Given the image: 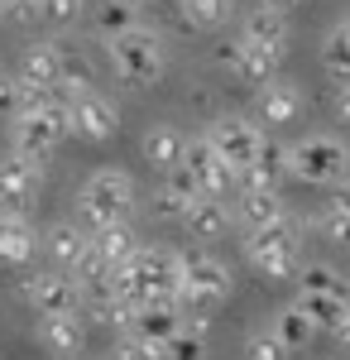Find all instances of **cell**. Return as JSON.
I'll return each mask as SVG.
<instances>
[{
	"label": "cell",
	"instance_id": "cell-1",
	"mask_svg": "<svg viewBox=\"0 0 350 360\" xmlns=\"http://www.w3.org/2000/svg\"><path fill=\"white\" fill-rule=\"evenodd\" d=\"M130 212H135V178H130V173H120V168H96V173L82 183L77 217L91 226V231L130 221Z\"/></svg>",
	"mask_w": 350,
	"mask_h": 360
},
{
	"label": "cell",
	"instance_id": "cell-2",
	"mask_svg": "<svg viewBox=\"0 0 350 360\" xmlns=\"http://www.w3.org/2000/svg\"><path fill=\"white\" fill-rule=\"evenodd\" d=\"M106 53L115 63V72L130 86H154L163 77V68H168L163 34H154V29H144V25H130V29H120V34H110Z\"/></svg>",
	"mask_w": 350,
	"mask_h": 360
},
{
	"label": "cell",
	"instance_id": "cell-3",
	"mask_svg": "<svg viewBox=\"0 0 350 360\" xmlns=\"http://www.w3.org/2000/svg\"><path fill=\"white\" fill-rule=\"evenodd\" d=\"M245 259L264 278H297V269H302V236H297V221L283 217V221L264 226V231H249V236H245Z\"/></svg>",
	"mask_w": 350,
	"mask_h": 360
},
{
	"label": "cell",
	"instance_id": "cell-4",
	"mask_svg": "<svg viewBox=\"0 0 350 360\" xmlns=\"http://www.w3.org/2000/svg\"><path fill=\"white\" fill-rule=\"evenodd\" d=\"M288 173L302 183H346L350 173V149L336 135H307L288 144Z\"/></svg>",
	"mask_w": 350,
	"mask_h": 360
},
{
	"label": "cell",
	"instance_id": "cell-5",
	"mask_svg": "<svg viewBox=\"0 0 350 360\" xmlns=\"http://www.w3.org/2000/svg\"><path fill=\"white\" fill-rule=\"evenodd\" d=\"M67 135H72V125H67V106L63 101H48L39 111L15 115V125H10V144H15L20 159H48Z\"/></svg>",
	"mask_w": 350,
	"mask_h": 360
},
{
	"label": "cell",
	"instance_id": "cell-6",
	"mask_svg": "<svg viewBox=\"0 0 350 360\" xmlns=\"http://www.w3.org/2000/svg\"><path fill=\"white\" fill-rule=\"evenodd\" d=\"M125 269H130V283H135L139 303H149V298H178V288H183V259H178V250H168V245H139Z\"/></svg>",
	"mask_w": 350,
	"mask_h": 360
},
{
	"label": "cell",
	"instance_id": "cell-7",
	"mask_svg": "<svg viewBox=\"0 0 350 360\" xmlns=\"http://www.w3.org/2000/svg\"><path fill=\"white\" fill-rule=\"evenodd\" d=\"M202 139L221 154V164L231 168V173L249 168L254 159H259V149L269 144V139L259 135V125H254V120H245V115H216L212 130H207Z\"/></svg>",
	"mask_w": 350,
	"mask_h": 360
},
{
	"label": "cell",
	"instance_id": "cell-8",
	"mask_svg": "<svg viewBox=\"0 0 350 360\" xmlns=\"http://www.w3.org/2000/svg\"><path fill=\"white\" fill-rule=\"evenodd\" d=\"M63 106H67V125H72V135L91 139V144H101L120 130V111H115V101L101 96L96 86H82L72 96H63Z\"/></svg>",
	"mask_w": 350,
	"mask_h": 360
},
{
	"label": "cell",
	"instance_id": "cell-9",
	"mask_svg": "<svg viewBox=\"0 0 350 360\" xmlns=\"http://www.w3.org/2000/svg\"><path fill=\"white\" fill-rule=\"evenodd\" d=\"M183 259V288L178 293H192V298H207V303H226V293H231V269L207 255V250H188V255H178Z\"/></svg>",
	"mask_w": 350,
	"mask_h": 360
},
{
	"label": "cell",
	"instance_id": "cell-10",
	"mask_svg": "<svg viewBox=\"0 0 350 360\" xmlns=\"http://www.w3.org/2000/svg\"><path fill=\"white\" fill-rule=\"evenodd\" d=\"M183 168L192 173V183H197V193H202V197H221V202H226V193H235V173L221 164V154H216V149H212L202 135L188 139Z\"/></svg>",
	"mask_w": 350,
	"mask_h": 360
},
{
	"label": "cell",
	"instance_id": "cell-11",
	"mask_svg": "<svg viewBox=\"0 0 350 360\" xmlns=\"http://www.w3.org/2000/svg\"><path fill=\"white\" fill-rule=\"evenodd\" d=\"M25 303L48 317V312H77L82 307V288L72 274H29L25 278Z\"/></svg>",
	"mask_w": 350,
	"mask_h": 360
},
{
	"label": "cell",
	"instance_id": "cell-12",
	"mask_svg": "<svg viewBox=\"0 0 350 360\" xmlns=\"http://www.w3.org/2000/svg\"><path fill=\"white\" fill-rule=\"evenodd\" d=\"M34 188H39V164L34 159H0V212L10 217H25V207L34 202Z\"/></svg>",
	"mask_w": 350,
	"mask_h": 360
},
{
	"label": "cell",
	"instance_id": "cell-13",
	"mask_svg": "<svg viewBox=\"0 0 350 360\" xmlns=\"http://www.w3.org/2000/svg\"><path fill=\"white\" fill-rule=\"evenodd\" d=\"M254 111H259V120H269V125H288L302 111V91L288 77H269V82L254 91Z\"/></svg>",
	"mask_w": 350,
	"mask_h": 360
},
{
	"label": "cell",
	"instance_id": "cell-14",
	"mask_svg": "<svg viewBox=\"0 0 350 360\" xmlns=\"http://www.w3.org/2000/svg\"><path fill=\"white\" fill-rule=\"evenodd\" d=\"M240 39H249L254 49H264V53H273V58H283L288 53V20H283V10H269V5L249 10Z\"/></svg>",
	"mask_w": 350,
	"mask_h": 360
},
{
	"label": "cell",
	"instance_id": "cell-15",
	"mask_svg": "<svg viewBox=\"0 0 350 360\" xmlns=\"http://www.w3.org/2000/svg\"><path fill=\"white\" fill-rule=\"evenodd\" d=\"M183 327V312H178V298H149L139 303L135 312V332L130 336H144V341H168V336Z\"/></svg>",
	"mask_w": 350,
	"mask_h": 360
},
{
	"label": "cell",
	"instance_id": "cell-16",
	"mask_svg": "<svg viewBox=\"0 0 350 360\" xmlns=\"http://www.w3.org/2000/svg\"><path fill=\"white\" fill-rule=\"evenodd\" d=\"M44 250L53 255L63 269H77V259L91 250V231L77 221H53L48 231H44Z\"/></svg>",
	"mask_w": 350,
	"mask_h": 360
},
{
	"label": "cell",
	"instance_id": "cell-17",
	"mask_svg": "<svg viewBox=\"0 0 350 360\" xmlns=\"http://www.w3.org/2000/svg\"><path fill=\"white\" fill-rule=\"evenodd\" d=\"M139 149H144V159L159 168V173H168V168L183 164V154H188V135L173 130V125H149L144 139H139Z\"/></svg>",
	"mask_w": 350,
	"mask_h": 360
},
{
	"label": "cell",
	"instance_id": "cell-18",
	"mask_svg": "<svg viewBox=\"0 0 350 360\" xmlns=\"http://www.w3.org/2000/svg\"><path fill=\"white\" fill-rule=\"evenodd\" d=\"M221 58H226V63L240 72L245 82H259V86L269 82V77H278V63H283V58H273V53H264V49H254L249 39H235L231 49H221Z\"/></svg>",
	"mask_w": 350,
	"mask_h": 360
},
{
	"label": "cell",
	"instance_id": "cell-19",
	"mask_svg": "<svg viewBox=\"0 0 350 360\" xmlns=\"http://www.w3.org/2000/svg\"><path fill=\"white\" fill-rule=\"evenodd\" d=\"M231 217H235L245 231H264V226L283 221L288 212H283V197H278V193H235Z\"/></svg>",
	"mask_w": 350,
	"mask_h": 360
},
{
	"label": "cell",
	"instance_id": "cell-20",
	"mask_svg": "<svg viewBox=\"0 0 350 360\" xmlns=\"http://www.w3.org/2000/svg\"><path fill=\"white\" fill-rule=\"evenodd\" d=\"M20 82L39 86V91H53L63 86V63H58V44H34L25 53V68H20Z\"/></svg>",
	"mask_w": 350,
	"mask_h": 360
},
{
	"label": "cell",
	"instance_id": "cell-21",
	"mask_svg": "<svg viewBox=\"0 0 350 360\" xmlns=\"http://www.w3.org/2000/svg\"><path fill=\"white\" fill-rule=\"evenodd\" d=\"M297 312L307 317L312 332H336L350 312V298H336V293H297Z\"/></svg>",
	"mask_w": 350,
	"mask_h": 360
},
{
	"label": "cell",
	"instance_id": "cell-22",
	"mask_svg": "<svg viewBox=\"0 0 350 360\" xmlns=\"http://www.w3.org/2000/svg\"><path fill=\"white\" fill-rule=\"evenodd\" d=\"M34 245H39V236L29 231L25 217H10V212H0V264H29L34 259Z\"/></svg>",
	"mask_w": 350,
	"mask_h": 360
},
{
	"label": "cell",
	"instance_id": "cell-23",
	"mask_svg": "<svg viewBox=\"0 0 350 360\" xmlns=\"http://www.w3.org/2000/svg\"><path fill=\"white\" fill-rule=\"evenodd\" d=\"M231 221H235V217H231V207H226L221 197H197L183 226H188L192 236H202V240H216V236L231 231Z\"/></svg>",
	"mask_w": 350,
	"mask_h": 360
},
{
	"label": "cell",
	"instance_id": "cell-24",
	"mask_svg": "<svg viewBox=\"0 0 350 360\" xmlns=\"http://www.w3.org/2000/svg\"><path fill=\"white\" fill-rule=\"evenodd\" d=\"M39 341L58 351V356H67V351H77L82 346V317L77 312H48V317H39Z\"/></svg>",
	"mask_w": 350,
	"mask_h": 360
},
{
	"label": "cell",
	"instance_id": "cell-25",
	"mask_svg": "<svg viewBox=\"0 0 350 360\" xmlns=\"http://www.w3.org/2000/svg\"><path fill=\"white\" fill-rule=\"evenodd\" d=\"M91 250L101 255V264L106 269H115V264H130V255H135V231H130V221L120 226H101V231H91Z\"/></svg>",
	"mask_w": 350,
	"mask_h": 360
},
{
	"label": "cell",
	"instance_id": "cell-26",
	"mask_svg": "<svg viewBox=\"0 0 350 360\" xmlns=\"http://www.w3.org/2000/svg\"><path fill=\"white\" fill-rule=\"evenodd\" d=\"M322 68H326V77H331V82L350 86V44L341 39V29H331V34H326V44H322Z\"/></svg>",
	"mask_w": 350,
	"mask_h": 360
},
{
	"label": "cell",
	"instance_id": "cell-27",
	"mask_svg": "<svg viewBox=\"0 0 350 360\" xmlns=\"http://www.w3.org/2000/svg\"><path fill=\"white\" fill-rule=\"evenodd\" d=\"M297 283H302V293H336V298H346V278L336 274L331 264H302L297 269Z\"/></svg>",
	"mask_w": 350,
	"mask_h": 360
},
{
	"label": "cell",
	"instance_id": "cell-28",
	"mask_svg": "<svg viewBox=\"0 0 350 360\" xmlns=\"http://www.w3.org/2000/svg\"><path fill=\"white\" fill-rule=\"evenodd\" d=\"M288 351H297V346H307V336H312V327H307V317L297 312V307H283L278 317H273V327H269Z\"/></svg>",
	"mask_w": 350,
	"mask_h": 360
},
{
	"label": "cell",
	"instance_id": "cell-29",
	"mask_svg": "<svg viewBox=\"0 0 350 360\" xmlns=\"http://www.w3.org/2000/svg\"><path fill=\"white\" fill-rule=\"evenodd\" d=\"M178 10H183L188 25L207 29V25H221V20L231 15V0H178Z\"/></svg>",
	"mask_w": 350,
	"mask_h": 360
},
{
	"label": "cell",
	"instance_id": "cell-30",
	"mask_svg": "<svg viewBox=\"0 0 350 360\" xmlns=\"http://www.w3.org/2000/svg\"><path fill=\"white\" fill-rule=\"evenodd\" d=\"M163 351H168V360H202V356H207V341H202V332H197V327H188V322H183L178 332L163 341Z\"/></svg>",
	"mask_w": 350,
	"mask_h": 360
},
{
	"label": "cell",
	"instance_id": "cell-31",
	"mask_svg": "<svg viewBox=\"0 0 350 360\" xmlns=\"http://www.w3.org/2000/svg\"><path fill=\"white\" fill-rule=\"evenodd\" d=\"M245 360H288V346L264 327V332H249V336H245Z\"/></svg>",
	"mask_w": 350,
	"mask_h": 360
},
{
	"label": "cell",
	"instance_id": "cell-32",
	"mask_svg": "<svg viewBox=\"0 0 350 360\" xmlns=\"http://www.w3.org/2000/svg\"><path fill=\"white\" fill-rule=\"evenodd\" d=\"M115 360H168L163 341H144V336H125L115 346Z\"/></svg>",
	"mask_w": 350,
	"mask_h": 360
},
{
	"label": "cell",
	"instance_id": "cell-33",
	"mask_svg": "<svg viewBox=\"0 0 350 360\" xmlns=\"http://www.w3.org/2000/svg\"><path fill=\"white\" fill-rule=\"evenodd\" d=\"M154 212H159L163 221H188L192 197H178L173 188H159V193H154Z\"/></svg>",
	"mask_w": 350,
	"mask_h": 360
},
{
	"label": "cell",
	"instance_id": "cell-34",
	"mask_svg": "<svg viewBox=\"0 0 350 360\" xmlns=\"http://www.w3.org/2000/svg\"><path fill=\"white\" fill-rule=\"evenodd\" d=\"M82 5L86 0H39V20H58V25H67V20H77Z\"/></svg>",
	"mask_w": 350,
	"mask_h": 360
},
{
	"label": "cell",
	"instance_id": "cell-35",
	"mask_svg": "<svg viewBox=\"0 0 350 360\" xmlns=\"http://www.w3.org/2000/svg\"><path fill=\"white\" fill-rule=\"evenodd\" d=\"M317 231H322L326 240H350V217H341L336 207H326L322 217H317Z\"/></svg>",
	"mask_w": 350,
	"mask_h": 360
},
{
	"label": "cell",
	"instance_id": "cell-36",
	"mask_svg": "<svg viewBox=\"0 0 350 360\" xmlns=\"http://www.w3.org/2000/svg\"><path fill=\"white\" fill-rule=\"evenodd\" d=\"M20 91H25V86H20V77H10V72H0V111L10 115V120L20 115Z\"/></svg>",
	"mask_w": 350,
	"mask_h": 360
},
{
	"label": "cell",
	"instance_id": "cell-37",
	"mask_svg": "<svg viewBox=\"0 0 350 360\" xmlns=\"http://www.w3.org/2000/svg\"><path fill=\"white\" fill-rule=\"evenodd\" d=\"M331 207H336L341 217H350V178H346V183H336V197H331Z\"/></svg>",
	"mask_w": 350,
	"mask_h": 360
},
{
	"label": "cell",
	"instance_id": "cell-38",
	"mask_svg": "<svg viewBox=\"0 0 350 360\" xmlns=\"http://www.w3.org/2000/svg\"><path fill=\"white\" fill-rule=\"evenodd\" d=\"M336 115L350 125V86H341V91H336Z\"/></svg>",
	"mask_w": 350,
	"mask_h": 360
},
{
	"label": "cell",
	"instance_id": "cell-39",
	"mask_svg": "<svg viewBox=\"0 0 350 360\" xmlns=\"http://www.w3.org/2000/svg\"><path fill=\"white\" fill-rule=\"evenodd\" d=\"M336 341H341V346H346V351H350V312H346V322L336 327Z\"/></svg>",
	"mask_w": 350,
	"mask_h": 360
},
{
	"label": "cell",
	"instance_id": "cell-40",
	"mask_svg": "<svg viewBox=\"0 0 350 360\" xmlns=\"http://www.w3.org/2000/svg\"><path fill=\"white\" fill-rule=\"evenodd\" d=\"M341 39H346V44H350V20H346V25H341Z\"/></svg>",
	"mask_w": 350,
	"mask_h": 360
}]
</instances>
